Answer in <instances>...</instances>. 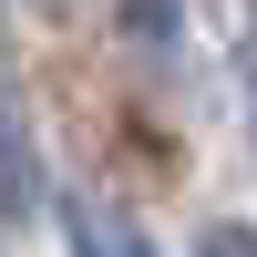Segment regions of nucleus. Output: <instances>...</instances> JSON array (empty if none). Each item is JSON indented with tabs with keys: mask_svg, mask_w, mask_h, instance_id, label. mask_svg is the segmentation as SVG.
I'll return each instance as SVG.
<instances>
[{
	"mask_svg": "<svg viewBox=\"0 0 257 257\" xmlns=\"http://www.w3.org/2000/svg\"><path fill=\"white\" fill-rule=\"evenodd\" d=\"M72 257H155V247L123 216H103V206H72Z\"/></svg>",
	"mask_w": 257,
	"mask_h": 257,
	"instance_id": "nucleus-1",
	"label": "nucleus"
},
{
	"mask_svg": "<svg viewBox=\"0 0 257 257\" xmlns=\"http://www.w3.org/2000/svg\"><path fill=\"white\" fill-rule=\"evenodd\" d=\"M31 206V144H21V123L0 113V216H21Z\"/></svg>",
	"mask_w": 257,
	"mask_h": 257,
	"instance_id": "nucleus-2",
	"label": "nucleus"
},
{
	"mask_svg": "<svg viewBox=\"0 0 257 257\" xmlns=\"http://www.w3.org/2000/svg\"><path fill=\"white\" fill-rule=\"evenodd\" d=\"M196 257H257V226H216V237H206Z\"/></svg>",
	"mask_w": 257,
	"mask_h": 257,
	"instance_id": "nucleus-3",
	"label": "nucleus"
}]
</instances>
